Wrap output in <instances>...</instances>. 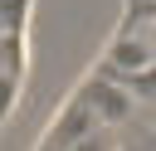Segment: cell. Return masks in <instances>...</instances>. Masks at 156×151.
Masks as SVG:
<instances>
[{"mask_svg": "<svg viewBox=\"0 0 156 151\" xmlns=\"http://www.w3.org/2000/svg\"><path fill=\"white\" fill-rule=\"evenodd\" d=\"M151 5H156V0H151Z\"/></svg>", "mask_w": 156, "mask_h": 151, "instance_id": "obj_1", "label": "cell"}]
</instances>
